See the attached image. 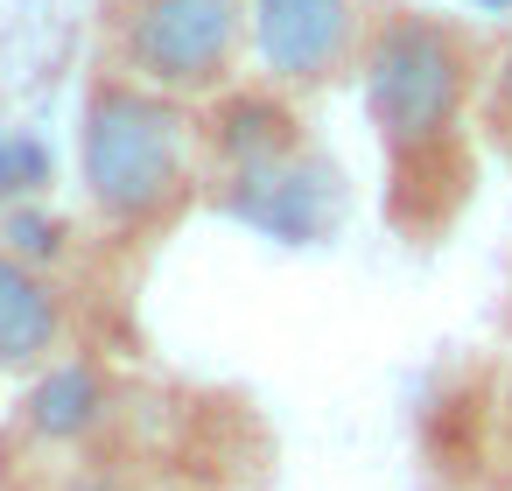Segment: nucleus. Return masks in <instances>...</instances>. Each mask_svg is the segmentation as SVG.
<instances>
[{"label":"nucleus","mask_w":512,"mask_h":491,"mask_svg":"<svg viewBox=\"0 0 512 491\" xmlns=\"http://www.w3.org/2000/svg\"><path fill=\"white\" fill-rule=\"evenodd\" d=\"M246 29H253V50L274 78L316 85L351 57L358 8L351 0H246Z\"/></svg>","instance_id":"nucleus-4"},{"label":"nucleus","mask_w":512,"mask_h":491,"mask_svg":"<svg viewBox=\"0 0 512 491\" xmlns=\"http://www.w3.org/2000/svg\"><path fill=\"white\" fill-rule=\"evenodd\" d=\"M99 421H106V379H99L92 365L64 358V365H50V372L36 379V393H29V428H36V435L78 442V435H92Z\"/></svg>","instance_id":"nucleus-6"},{"label":"nucleus","mask_w":512,"mask_h":491,"mask_svg":"<svg viewBox=\"0 0 512 491\" xmlns=\"http://www.w3.org/2000/svg\"><path fill=\"white\" fill-rule=\"evenodd\" d=\"M246 29V0H127L120 50L162 92L218 85Z\"/></svg>","instance_id":"nucleus-3"},{"label":"nucleus","mask_w":512,"mask_h":491,"mask_svg":"<svg viewBox=\"0 0 512 491\" xmlns=\"http://www.w3.org/2000/svg\"><path fill=\"white\" fill-rule=\"evenodd\" d=\"M71 491H113V484H106V477H78Z\"/></svg>","instance_id":"nucleus-8"},{"label":"nucleus","mask_w":512,"mask_h":491,"mask_svg":"<svg viewBox=\"0 0 512 491\" xmlns=\"http://www.w3.org/2000/svg\"><path fill=\"white\" fill-rule=\"evenodd\" d=\"M8 232H15L22 253H57V225H50V218H15Z\"/></svg>","instance_id":"nucleus-7"},{"label":"nucleus","mask_w":512,"mask_h":491,"mask_svg":"<svg viewBox=\"0 0 512 491\" xmlns=\"http://www.w3.org/2000/svg\"><path fill=\"white\" fill-rule=\"evenodd\" d=\"M78 162H85V190L113 225H141L155 218L176 190H183V162H190V120L141 85H99L85 99V134H78Z\"/></svg>","instance_id":"nucleus-1"},{"label":"nucleus","mask_w":512,"mask_h":491,"mask_svg":"<svg viewBox=\"0 0 512 491\" xmlns=\"http://www.w3.org/2000/svg\"><path fill=\"white\" fill-rule=\"evenodd\" d=\"M463 92H470V57H463L456 29H442L428 15L386 22V36L372 43V64H365V106L393 155L435 148L456 127Z\"/></svg>","instance_id":"nucleus-2"},{"label":"nucleus","mask_w":512,"mask_h":491,"mask_svg":"<svg viewBox=\"0 0 512 491\" xmlns=\"http://www.w3.org/2000/svg\"><path fill=\"white\" fill-rule=\"evenodd\" d=\"M64 309L43 274H29L15 253H0V365H36L57 351Z\"/></svg>","instance_id":"nucleus-5"}]
</instances>
